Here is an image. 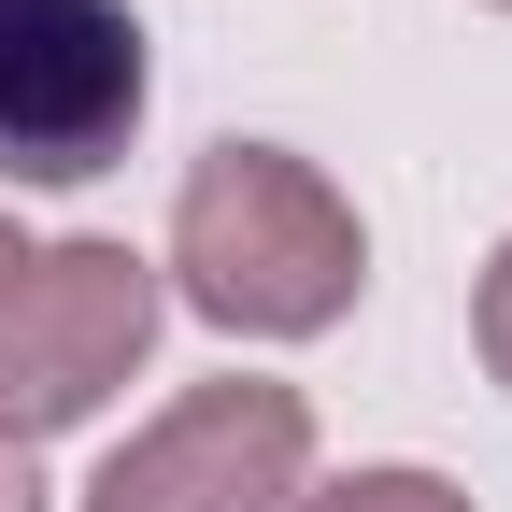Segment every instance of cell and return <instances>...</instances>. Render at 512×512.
<instances>
[{
  "label": "cell",
  "mask_w": 512,
  "mask_h": 512,
  "mask_svg": "<svg viewBox=\"0 0 512 512\" xmlns=\"http://www.w3.org/2000/svg\"><path fill=\"white\" fill-rule=\"evenodd\" d=\"M157 285L200 313V328L228 342H313V328H342L356 285H370V228L356 200L313 157L285 143H200L171 185V256H157Z\"/></svg>",
  "instance_id": "1"
},
{
  "label": "cell",
  "mask_w": 512,
  "mask_h": 512,
  "mask_svg": "<svg viewBox=\"0 0 512 512\" xmlns=\"http://www.w3.org/2000/svg\"><path fill=\"white\" fill-rule=\"evenodd\" d=\"M157 256H128V242H29L15 271H0V441H57V427H86L128 370L157 356Z\"/></svg>",
  "instance_id": "2"
},
{
  "label": "cell",
  "mask_w": 512,
  "mask_h": 512,
  "mask_svg": "<svg viewBox=\"0 0 512 512\" xmlns=\"http://www.w3.org/2000/svg\"><path fill=\"white\" fill-rule=\"evenodd\" d=\"M157 100L128 0H0V185H100Z\"/></svg>",
  "instance_id": "3"
},
{
  "label": "cell",
  "mask_w": 512,
  "mask_h": 512,
  "mask_svg": "<svg viewBox=\"0 0 512 512\" xmlns=\"http://www.w3.org/2000/svg\"><path fill=\"white\" fill-rule=\"evenodd\" d=\"M313 484V399L271 370H228V384H185V399L114 441L86 512H285Z\"/></svg>",
  "instance_id": "4"
},
{
  "label": "cell",
  "mask_w": 512,
  "mask_h": 512,
  "mask_svg": "<svg viewBox=\"0 0 512 512\" xmlns=\"http://www.w3.org/2000/svg\"><path fill=\"white\" fill-rule=\"evenodd\" d=\"M285 512H484V498L441 484V470H328V484H299Z\"/></svg>",
  "instance_id": "5"
},
{
  "label": "cell",
  "mask_w": 512,
  "mask_h": 512,
  "mask_svg": "<svg viewBox=\"0 0 512 512\" xmlns=\"http://www.w3.org/2000/svg\"><path fill=\"white\" fill-rule=\"evenodd\" d=\"M470 342H484V370L512 384V242L484 256V285H470Z\"/></svg>",
  "instance_id": "6"
},
{
  "label": "cell",
  "mask_w": 512,
  "mask_h": 512,
  "mask_svg": "<svg viewBox=\"0 0 512 512\" xmlns=\"http://www.w3.org/2000/svg\"><path fill=\"white\" fill-rule=\"evenodd\" d=\"M0 512H43V470H29V441H0Z\"/></svg>",
  "instance_id": "7"
},
{
  "label": "cell",
  "mask_w": 512,
  "mask_h": 512,
  "mask_svg": "<svg viewBox=\"0 0 512 512\" xmlns=\"http://www.w3.org/2000/svg\"><path fill=\"white\" fill-rule=\"evenodd\" d=\"M15 256H29V242H15V228H0V271H15Z\"/></svg>",
  "instance_id": "8"
},
{
  "label": "cell",
  "mask_w": 512,
  "mask_h": 512,
  "mask_svg": "<svg viewBox=\"0 0 512 512\" xmlns=\"http://www.w3.org/2000/svg\"><path fill=\"white\" fill-rule=\"evenodd\" d=\"M498 15H512V0H498Z\"/></svg>",
  "instance_id": "9"
}]
</instances>
